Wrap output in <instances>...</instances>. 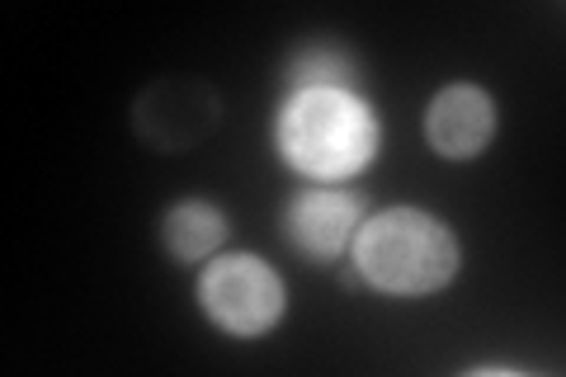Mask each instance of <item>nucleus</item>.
Listing matches in <instances>:
<instances>
[{
    "instance_id": "obj_1",
    "label": "nucleus",
    "mask_w": 566,
    "mask_h": 377,
    "mask_svg": "<svg viewBox=\"0 0 566 377\" xmlns=\"http://www.w3.org/2000/svg\"><path fill=\"white\" fill-rule=\"evenodd\" d=\"M274 147L297 175L316 185H340L374 166L382 123L349 90H303L289 95L274 123Z\"/></svg>"
},
{
    "instance_id": "obj_2",
    "label": "nucleus",
    "mask_w": 566,
    "mask_h": 377,
    "mask_svg": "<svg viewBox=\"0 0 566 377\" xmlns=\"http://www.w3.org/2000/svg\"><path fill=\"white\" fill-rule=\"evenodd\" d=\"M354 269L387 297H430L449 289L463 264L458 237L420 208H382L354 237Z\"/></svg>"
},
{
    "instance_id": "obj_3",
    "label": "nucleus",
    "mask_w": 566,
    "mask_h": 377,
    "mask_svg": "<svg viewBox=\"0 0 566 377\" xmlns=\"http://www.w3.org/2000/svg\"><path fill=\"white\" fill-rule=\"evenodd\" d=\"M199 312L227 335L260 339L289 312V289L260 255H212L199 274Z\"/></svg>"
},
{
    "instance_id": "obj_4",
    "label": "nucleus",
    "mask_w": 566,
    "mask_h": 377,
    "mask_svg": "<svg viewBox=\"0 0 566 377\" xmlns=\"http://www.w3.org/2000/svg\"><path fill=\"white\" fill-rule=\"evenodd\" d=\"M364 193L354 189H297L283 203V237L307 264H335L364 227Z\"/></svg>"
},
{
    "instance_id": "obj_5",
    "label": "nucleus",
    "mask_w": 566,
    "mask_h": 377,
    "mask_svg": "<svg viewBox=\"0 0 566 377\" xmlns=\"http://www.w3.org/2000/svg\"><path fill=\"white\" fill-rule=\"evenodd\" d=\"M222 104L199 81H156L147 95L133 104L137 133L151 142L156 151H189L199 137L218 128Z\"/></svg>"
},
{
    "instance_id": "obj_6",
    "label": "nucleus",
    "mask_w": 566,
    "mask_h": 377,
    "mask_svg": "<svg viewBox=\"0 0 566 377\" xmlns=\"http://www.w3.org/2000/svg\"><path fill=\"white\" fill-rule=\"evenodd\" d=\"M495 137V100L482 85H444L424 109V142L444 160H476Z\"/></svg>"
},
{
    "instance_id": "obj_7",
    "label": "nucleus",
    "mask_w": 566,
    "mask_h": 377,
    "mask_svg": "<svg viewBox=\"0 0 566 377\" xmlns=\"http://www.w3.org/2000/svg\"><path fill=\"white\" fill-rule=\"evenodd\" d=\"M227 231H232V227H227V212L218 203L185 199V203L166 208V218H161V245L180 264H203V260H212L222 250Z\"/></svg>"
},
{
    "instance_id": "obj_8",
    "label": "nucleus",
    "mask_w": 566,
    "mask_h": 377,
    "mask_svg": "<svg viewBox=\"0 0 566 377\" xmlns=\"http://www.w3.org/2000/svg\"><path fill=\"white\" fill-rule=\"evenodd\" d=\"M303 90H349V95H359V66L345 48L307 43L289 62V95H303Z\"/></svg>"
}]
</instances>
